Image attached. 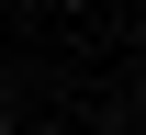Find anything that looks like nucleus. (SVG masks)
I'll list each match as a JSON object with an SVG mask.
<instances>
[{"label": "nucleus", "mask_w": 146, "mask_h": 135, "mask_svg": "<svg viewBox=\"0 0 146 135\" xmlns=\"http://www.w3.org/2000/svg\"><path fill=\"white\" fill-rule=\"evenodd\" d=\"M0 135H11V113H0Z\"/></svg>", "instance_id": "nucleus-1"}]
</instances>
